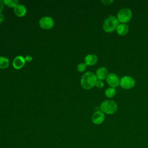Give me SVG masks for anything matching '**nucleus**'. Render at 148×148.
I'll use <instances>...</instances> for the list:
<instances>
[{"label":"nucleus","instance_id":"obj_2","mask_svg":"<svg viewBox=\"0 0 148 148\" xmlns=\"http://www.w3.org/2000/svg\"><path fill=\"white\" fill-rule=\"evenodd\" d=\"M119 24L117 18L114 16H109L104 21L103 29L106 32H112L116 29Z\"/></svg>","mask_w":148,"mask_h":148},{"label":"nucleus","instance_id":"obj_1","mask_svg":"<svg viewBox=\"0 0 148 148\" xmlns=\"http://www.w3.org/2000/svg\"><path fill=\"white\" fill-rule=\"evenodd\" d=\"M97 80L95 74L88 71L82 75L80 79V84L84 89L89 90L95 86Z\"/></svg>","mask_w":148,"mask_h":148},{"label":"nucleus","instance_id":"obj_4","mask_svg":"<svg viewBox=\"0 0 148 148\" xmlns=\"http://www.w3.org/2000/svg\"><path fill=\"white\" fill-rule=\"evenodd\" d=\"M132 11L130 9L124 8L121 9L117 13V19L119 22L125 24L128 22L132 17Z\"/></svg>","mask_w":148,"mask_h":148},{"label":"nucleus","instance_id":"obj_13","mask_svg":"<svg viewBox=\"0 0 148 148\" xmlns=\"http://www.w3.org/2000/svg\"><path fill=\"white\" fill-rule=\"evenodd\" d=\"M116 31L119 35H124L127 34L128 31V26L127 24H120L116 28Z\"/></svg>","mask_w":148,"mask_h":148},{"label":"nucleus","instance_id":"obj_18","mask_svg":"<svg viewBox=\"0 0 148 148\" xmlns=\"http://www.w3.org/2000/svg\"><path fill=\"white\" fill-rule=\"evenodd\" d=\"M104 86V84H103V82L102 81V80H97L96 83H95V86L99 88H101L103 87Z\"/></svg>","mask_w":148,"mask_h":148},{"label":"nucleus","instance_id":"obj_10","mask_svg":"<svg viewBox=\"0 0 148 148\" xmlns=\"http://www.w3.org/2000/svg\"><path fill=\"white\" fill-rule=\"evenodd\" d=\"M27 10L26 7L23 5L18 3L14 8V13L18 17H23L27 13Z\"/></svg>","mask_w":148,"mask_h":148},{"label":"nucleus","instance_id":"obj_6","mask_svg":"<svg viewBox=\"0 0 148 148\" xmlns=\"http://www.w3.org/2000/svg\"><path fill=\"white\" fill-rule=\"evenodd\" d=\"M39 24L40 28L42 29H50L54 26V21L51 17L44 16L39 20Z\"/></svg>","mask_w":148,"mask_h":148},{"label":"nucleus","instance_id":"obj_22","mask_svg":"<svg viewBox=\"0 0 148 148\" xmlns=\"http://www.w3.org/2000/svg\"><path fill=\"white\" fill-rule=\"evenodd\" d=\"M4 18H5L4 15H3L2 13H0V23H1L2 22H3V21Z\"/></svg>","mask_w":148,"mask_h":148},{"label":"nucleus","instance_id":"obj_20","mask_svg":"<svg viewBox=\"0 0 148 148\" xmlns=\"http://www.w3.org/2000/svg\"><path fill=\"white\" fill-rule=\"evenodd\" d=\"M4 3H3V1L0 0V13H1V12L3 10V8H4Z\"/></svg>","mask_w":148,"mask_h":148},{"label":"nucleus","instance_id":"obj_3","mask_svg":"<svg viewBox=\"0 0 148 148\" xmlns=\"http://www.w3.org/2000/svg\"><path fill=\"white\" fill-rule=\"evenodd\" d=\"M101 111L103 113L111 114L114 113L117 110V105L113 100H105L100 105Z\"/></svg>","mask_w":148,"mask_h":148},{"label":"nucleus","instance_id":"obj_14","mask_svg":"<svg viewBox=\"0 0 148 148\" xmlns=\"http://www.w3.org/2000/svg\"><path fill=\"white\" fill-rule=\"evenodd\" d=\"M9 65V60L7 57L0 56V69H4Z\"/></svg>","mask_w":148,"mask_h":148},{"label":"nucleus","instance_id":"obj_9","mask_svg":"<svg viewBox=\"0 0 148 148\" xmlns=\"http://www.w3.org/2000/svg\"><path fill=\"white\" fill-rule=\"evenodd\" d=\"M25 64V58L21 56H16L13 60L12 65L14 69H21Z\"/></svg>","mask_w":148,"mask_h":148},{"label":"nucleus","instance_id":"obj_12","mask_svg":"<svg viewBox=\"0 0 148 148\" xmlns=\"http://www.w3.org/2000/svg\"><path fill=\"white\" fill-rule=\"evenodd\" d=\"M108 75V70L105 67H103V66L99 67L96 71L95 75L98 80H102L106 79Z\"/></svg>","mask_w":148,"mask_h":148},{"label":"nucleus","instance_id":"obj_15","mask_svg":"<svg viewBox=\"0 0 148 148\" xmlns=\"http://www.w3.org/2000/svg\"><path fill=\"white\" fill-rule=\"evenodd\" d=\"M105 94L108 98H112L116 94V89L111 87H108L105 90Z\"/></svg>","mask_w":148,"mask_h":148},{"label":"nucleus","instance_id":"obj_21","mask_svg":"<svg viewBox=\"0 0 148 148\" xmlns=\"http://www.w3.org/2000/svg\"><path fill=\"white\" fill-rule=\"evenodd\" d=\"M113 2V1H101V2L104 3L105 5H109L110 3H112Z\"/></svg>","mask_w":148,"mask_h":148},{"label":"nucleus","instance_id":"obj_5","mask_svg":"<svg viewBox=\"0 0 148 148\" xmlns=\"http://www.w3.org/2000/svg\"><path fill=\"white\" fill-rule=\"evenodd\" d=\"M135 84V81L134 79L130 76H124L122 77L120 80V84L121 87L124 89H130L134 87Z\"/></svg>","mask_w":148,"mask_h":148},{"label":"nucleus","instance_id":"obj_17","mask_svg":"<svg viewBox=\"0 0 148 148\" xmlns=\"http://www.w3.org/2000/svg\"><path fill=\"white\" fill-rule=\"evenodd\" d=\"M87 68V65L85 63H79L77 65V69L79 72H82L86 70Z\"/></svg>","mask_w":148,"mask_h":148},{"label":"nucleus","instance_id":"obj_19","mask_svg":"<svg viewBox=\"0 0 148 148\" xmlns=\"http://www.w3.org/2000/svg\"><path fill=\"white\" fill-rule=\"evenodd\" d=\"M25 62H29L32 60V57L31 55H27L25 57Z\"/></svg>","mask_w":148,"mask_h":148},{"label":"nucleus","instance_id":"obj_16","mask_svg":"<svg viewBox=\"0 0 148 148\" xmlns=\"http://www.w3.org/2000/svg\"><path fill=\"white\" fill-rule=\"evenodd\" d=\"M3 3L6 6L9 8H14L18 4V0H4Z\"/></svg>","mask_w":148,"mask_h":148},{"label":"nucleus","instance_id":"obj_7","mask_svg":"<svg viewBox=\"0 0 148 148\" xmlns=\"http://www.w3.org/2000/svg\"><path fill=\"white\" fill-rule=\"evenodd\" d=\"M106 82L111 87L115 88L119 85L120 79L116 74L110 73H109L106 77Z\"/></svg>","mask_w":148,"mask_h":148},{"label":"nucleus","instance_id":"obj_11","mask_svg":"<svg viewBox=\"0 0 148 148\" xmlns=\"http://www.w3.org/2000/svg\"><path fill=\"white\" fill-rule=\"evenodd\" d=\"M97 61L98 57L94 54H87L84 58V63L88 66L94 65L97 62Z\"/></svg>","mask_w":148,"mask_h":148},{"label":"nucleus","instance_id":"obj_8","mask_svg":"<svg viewBox=\"0 0 148 148\" xmlns=\"http://www.w3.org/2000/svg\"><path fill=\"white\" fill-rule=\"evenodd\" d=\"M104 120H105V114L101 111L95 112L91 117V120L92 123L97 125L101 124V123H102Z\"/></svg>","mask_w":148,"mask_h":148}]
</instances>
